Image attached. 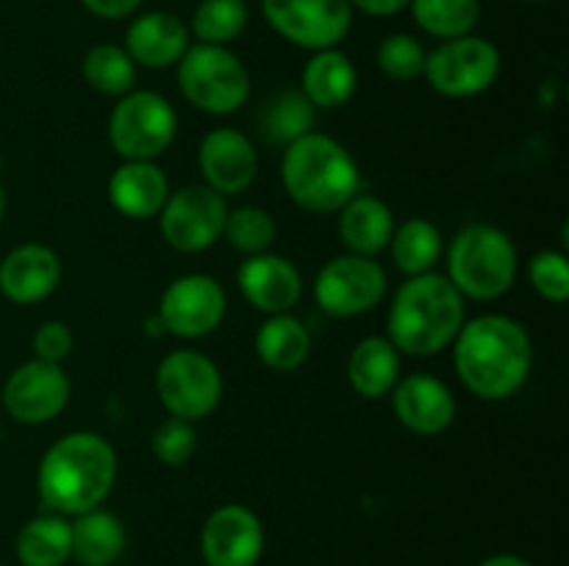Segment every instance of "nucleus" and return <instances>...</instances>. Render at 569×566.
Here are the masks:
<instances>
[{
  "mask_svg": "<svg viewBox=\"0 0 569 566\" xmlns=\"http://www.w3.org/2000/svg\"><path fill=\"white\" fill-rule=\"evenodd\" d=\"M450 347L459 381L467 392L489 403L515 397L531 375V336L520 322L506 314L465 320Z\"/></svg>",
  "mask_w": 569,
  "mask_h": 566,
  "instance_id": "f257e3e1",
  "label": "nucleus"
},
{
  "mask_svg": "<svg viewBox=\"0 0 569 566\" xmlns=\"http://www.w3.org/2000/svg\"><path fill=\"white\" fill-rule=\"evenodd\" d=\"M117 481V453L94 431H72L50 444L37 469V492L50 514L78 516L100 508Z\"/></svg>",
  "mask_w": 569,
  "mask_h": 566,
  "instance_id": "f03ea898",
  "label": "nucleus"
},
{
  "mask_svg": "<svg viewBox=\"0 0 569 566\" xmlns=\"http://www.w3.org/2000/svg\"><path fill=\"white\" fill-rule=\"evenodd\" d=\"M467 305L448 275L426 272L400 283L387 316V338L400 355L428 358L453 344Z\"/></svg>",
  "mask_w": 569,
  "mask_h": 566,
  "instance_id": "7ed1b4c3",
  "label": "nucleus"
},
{
  "mask_svg": "<svg viewBox=\"0 0 569 566\" xmlns=\"http://www.w3.org/2000/svg\"><path fill=\"white\" fill-rule=\"evenodd\" d=\"M281 183L298 209L309 214H337L361 192V172L342 142L309 131L283 148Z\"/></svg>",
  "mask_w": 569,
  "mask_h": 566,
  "instance_id": "20e7f679",
  "label": "nucleus"
},
{
  "mask_svg": "<svg viewBox=\"0 0 569 566\" xmlns=\"http://www.w3.org/2000/svg\"><path fill=\"white\" fill-rule=\"evenodd\" d=\"M520 272L517 244L503 228L489 222L465 225L448 247V281L461 297L498 300L515 286Z\"/></svg>",
  "mask_w": 569,
  "mask_h": 566,
  "instance_id": "39448f33",
  "label": "nucleus"
},
{
  "mask_svg": "<svg viewBox=\"0 0 569 566\" xmlns=\"http://www.w3.org/2000/svg\"><path fill=\"white\" fill-rule=\"evenodd\" d=\"M176 67L178 89L203 114L228 117L248 103L250 72L226 44H189Z\"/></svg>",
  "mask_w": 569,
  "mask_h": 566,
  "instance_id": "423d86ee",
  "label": "nucleus"
},
{
  "mask_svg": "<svg viewBox=\"0 0 569 566\" xmlns=\"http://www.w3.org/2000/svg\"><path fill=\"white\" fill-rule=\"evenodd\" d=\"M176 133V109L153 89H131L111 109L109 142L122 161H156L170 150Z\"/></svg>",
  "mask_w": 569,
  "mask_h": 566,
  "instance_id": "0eeeda50",
  "label": "nucleus"
},
{
  "mask_svg": "<svg viewBox=\"0 0 569 566\" xmlns=\"http://www.w3.org/2000/svg\"><path fill=\"white\" fill-rule=\"evenodd\" d=\"M500 75V50L492 39L467 33L428 50L422 78L442 98H476Z\"/></svg>",
  "mask_w": 569,
  "mask_h": 566,
  "instance_id": "6e6552de",
  "label": "nucleus"
},
{
  "mask_svg": "<svg viewBox=\"0 0 569 566\" xmlns=\"http://www.w3.org/2000/svg\"><path fill=\"white\" fill-rule=\"evenodd\" d=\"M156 394L170 416L200 422L220 405V366L200 350H172L156 370Z\"/></svg>",
  "mask_w": 569,
  "mask_h": 566,
  "instance_id": "1a4fd4ad",
  "label": "nucleus"
},
{
  "mask_svg": "<svg viewBox=\"0 0 569 566\" xmlns=\"http://www.w3.org/2000/svg\"><path fill=\"white\" fill-rule=\"evenodd\" d=\"M387 270L376 259L345 253L326 261L315 277V300L333 320L367 314L387 297Z\"/></svg>",
  "mask_w": 569,
  "mask_h": 566,
  "instance_id": "9d476101",
  "label": "nucleus"
},
{
  "mask_svg": "<svg viewBox=\"0 0 569 566\" xmlns=\"http://www.w3.org/2000/svg\"><path fill=\"white\" fill-rule=\"evenodd\" d=\"M267 26L295 48H339L353 28V9L348 0H261Z\"/></svg>",
  "mask_w": 569,
  "mask_h": 566,
  "instance_id": "9b49d317",
  "label": "nucleus"
},
{
  "mask_svg": "<svg viewBox=\"0 0 569 566\" xmlns=\"http://www.w3.org/2000/svg\"><path fill=\"white\" fill-rule=\"evenodd\" d=\"M228 216V198L217 194L206 183L170 192L159 211L161 239L178 253H203L217 239H222V225Z\"/></svg>",
  "mask_w": 569,
  "mask_h": 566,
  "instance_id": "f8f14e48",
  "label": "nucleus"
},
{
  "mask_svg": "<svg viewBox=\"0 0 569 566\" xmlns=\"http://www.w3.org/2000/svg\"><path fill=\"white\" fill-rule=\"evenodd\" d=\"M226 309L228 297L222 283L203 272H189L161 292L156 316L170 336L203 338L220 327Z\"/></svg>",
  "mask_w": 569,
  "mask_h": 566,
  "instance_id": "ddd939ff",
  "label": "nucleus"
},
{
  "mask_svg": "<svg viewBox=\"0 0 569 566\" xmlns=\"http://www.w3.org/2000/svg\"><path fill=\"white\" fill-rule=\"evenodd\" d=\"M70 394L72 383L61 364L31 358L6 377L0 403L6 414L20 425H44L67 408Z\"/></svg>",
  "mask_w": 569,
  "mask_h": 566,
  "instance_id": "4468645a",
  "label": "nucleus"
},
{
  "mask_svg": "<svg viewBox=\"0 0 569 566\" xmlns=\"http://www.w3.org/2000/svg\"><path fill=\"white\" fill-rule=\"evenodd\" d=\"M200 553L206 566H256L264 555V525L248 505H220L203 522Z\"/></svg>",
  "mask_w": 569,
  "mask_h": 566,
  "instance_id": "2eb2a0df",
  "label": "nucleus"
},
{
  "mask_svg": "<svg viewBox=\"0 0 569 566\" xmlns=\"http://www.w3.org/2000/svg\"><path fill=\"white\" fill-rule=\"evenodd\" d=\"M198 166L203 183L222 198L242 194L259 175V150L237 128H214L200 139Z\"/></svg>",
  "mask_w": 569,
  "mask_h": 566,
  "instance_id": "dca6fc26",
  "label": "nucleus"
},
{
  "mask_svg": "<svg viewBox=\"0 0 569 566\" xmlns=\"http://www.w3.org/2000/svg\"><path fill=\"white\" fill-rule=\"evenodd\" d=\"M237 286L250 309L261 314H289L303 297V275L287 255H248L237 270Z\"/></svg>",
  "mask_w": 569,
  "mask_h": 566,
  "instance_id": "f3484780",
  "label": "nucleus"
},
{
  "mask_svg": "<svg viewBox=\"0 0 569 566\" xmlns=\"http://www.w3.org/2000/svg\"><path fill=\"white\" fill-rule=\"evenodd\" d=\"M392 408L400 425L417 436H439L448 431L456 420V394L439 377L415 372L395 383Z\"/></svg>",
  "mask_w": 569,
  "mask_h": 566,
  "instance_id": "a211bd4d",
  "label": "nucleus"
},
{
  "mask_svg": "<svg viewBox=\"0 0 569 566\" xmlns=\"http://www.w3.org/2000/svg\"><path fill=\"white\" fill-rule=\"evenodd\" d=\"M59 283L61 259L48 244H17L0 261V294L14 305L42 303L59 289Z\"/></svg>",
  "mask_w": 569,
  "mask_h": 566,
  "instance_id": "6ab92c4d",
  "label": "nucleus"
},
{
  "mask_svg": "<svg viewBox=\"0 0 569 566\" xmlns=\"http://www.w3.org/2000/svg\"><path fill=\"white\" fill-rule=\"evenodd\" d=\"M189 26L178 14L170 11H144L133 17L131 26L126 28V53L131 55L137 67L148 70H167L181 61L187 53Z\"/></svg>",
  "mask_w": 569,
  "mask_h": 566,
  "instance_id": "aec40b11",
  "label": "nucleus"
},
{
  "mask_svg": "<svg viewBox=\"0 0 569 566\" xmlns=\"http://www.w3.org/2000/svg\"><path fill=\"white\" fill-rule=\"evenodd\" d=\"M170 198V178L156 161H122L109 178V200L128 220L159 216Z\"/></svg>",
  "mask_w": 569,
  "mask_h": 566,
  "instance_id": "412c9836",
  "label": "nucleus"
},
{
  "mask_svg": "<svg viewBox=\"0 0 569 566\" xmlns=\"http://www.w3.org/2000/svg\"><path fill=\"white\" fill-rule=\"evenodd\" d=\"M337 231L345 250L353 255L376 259L389 247L395 231V214L376 194H356L337 211Z\"/></svg>",
  "mask_w": 569,
  "mask_h": 566,
  "instance_id": "4be33fe9",
  "label": "nucleus"
},
{
  "mask_svg": "<svg viewBox=\"0 0 569 566\" xmlns=\"http://www.w3.org/2000/svg\"><path fill=\"white\" fill-rule=\"evenodd\" d=\"M356 87H359V70L339 48L311 53L300 75V92L315 109H342L356 94Z\"/></svg>",
  "mask_w": 569,
  "mask_h": 566,
  "instance_id": "5701e85b",
  "label": "nucleus"
},
{
  "mask_svg": "<svg viewBox=\"0 0 569 566\" xmlns=\"http://www.w3.org/2000/svg\"><path fill=\"white\" fill-rule=\"evenodd\" d=\"M400 381V353L387 336H365L348 355V383L365 400H383Z\"/></svg>",
  "mask_w": 569,
  "mask_h": 566,
  "instance_id": "b1692460",
  "label": "nucleus"
},
{
  "mask_svg": "<svg viewBox=\"0 0 569 566\" xmlns=\"http://www.w3.org/2000/svg\"><path fill=\"white\" fill-rule=\"evenodd\" d=\"M256 355L272 372H295L309 361L311 333L303 320L289 314H272L261 322L253 338Z\"/></svg>",
  "mask_w": 569,
  "mask_h": 566,
  "instance_id": "393cba45",
  "label": "nucleus"
},
{
  "mask_svg": "<svg viewBox=\"0 0 569 566\" xmlns=\"http://www.w3.org/2000/svg\"><path fill=\"white\" fill-rule=\"evenodd\" d=\"M72 527V558L81 566H114L126 553V525L120 516L100 508L78 514Z\"/></svg>",
  "mask_w": 569,
  "mask_h": 566,
  "instance_id": "a878e982",
  "label": "nucleus"
},
{
  "mask_svg": "<svg viewBox=\"0 0 569 566\" xmlns=\"http://www.w3.org/2000/svg\"><path fill=\"white\" fill-rule=\"evenodd\" d=\"M17 558L22 566H64L72 558V527L61 514L33 516L17 533Z\"/></svg>",
  "mask_w": 569,
  "mask_h": 566,
  "instance_id": "bb28decb",
  "label": "nucleus"
},
{
  "mask_svg": "<svg viewBox=\"0 0 569 566\" xmlns=\"http://www.w3.org/2000/svg\"><path fill=\"white\" fill-rule=\"evenodd\" d=\"M389 253L403 275H426V272H433L439 255H442V233L426 216H411V220L395 225Z\"/></svg>",
  "mask_w": 569,
  "mask_h": 566,
  "instance_id": "cd10ccee",
  "label": "nucleus"
},
{
  "mask_svg": "<svg viewBox=\"0 0 569 566\" xmlns=\"http://www.w3.org/2000/svg\"><path fill=\"white\" fill-rule=\"evenodd\" d=\"M81 75L89 87L106 98H122L137 89V64L122 44L100 42L83 53Z\"/></svg>",
  "mask_w": 569,
  "mask_h": 566,
  "instance_id": "c85d7f7f",
  "label": "nucleus"
},
{
  "mask_svg": "<svg viewBox=\"0 0 569 566\" xmlns=\"http://www.w3.org/2000/svg\"><path fill=\"white\" fill-rule=\"evenodd\" d=\"M317 109L300 89H283L272 94L261 111V133L270 144H292L295 139L315 131Z\"/></svg>",
  "mask_w": 569,
  "mask_h": 566,
  "instance_id": "c756f323",
  "label": "nucleus"
},
{
  "mask_svg": "<svg viewBox=\"0 0 569 566\" xmlns=\"http://www.w3.org/2000/svg\"><path fill=\"white\" fill-rule=\"evenodd\" d=\"M409 9L417 28L439 42L476 33L481 20V0H411Z\"/></svg>",
  "mask_w": 569,
  "mask_h": 566,
  "instance_id": "7c9ffc66",
  "label": "nucleus"
},
{
  "mask_svg": "<svg viewBox=\"0 0 569 566\" xmlns=\"http://www.w3.org/2000/svg\"><path fill=\"white\" fill-rule=\"evenodd\" d=\"M250 22L244 0H200L192 11L189 33L203 44H226L242 37Z\"/></svg>",
  "mask_w": 569,
  "mask_h": 566,
  "instance_id": "2f4dec72",
  "label": "nucleus"
},
{
  "mask_svg": "<svg viewBox=\"0 0 569 566\" xmlns=\"http://www.w3.org/2000/svg\"><path fill=\"white\" fill-rule=\"evenodd\" d=\"M222 239L231 244L237 253L248 255L267 253L278 239L276 216L259 205H237L228 209L226 225H222Z\"/></svg>",
  "mask_w": 569,
  "mask_h": 566,
  "instance_id": "473e14b6",
  "label": "nucleus"
},
{
  "mask_svg": "<svg viewBox=\"0 0 569 566\" xmlns=\"http://www.w3.org/2000/svg\"><path fill=\"white\" fill-rule=\"evenodd\" d=\"M426 55L428 50L422 48V42L411 33H389V37L381 39L376 50L378 70L387 78L400 83H409L415 78H422V70H426Z\"/></svg>",
  "mask_w": 569,
  "mask_h": 566,
  "instance_id": "72a5a7b5",
  "label": "nucleus"
},
{
  "mask_svg": "<svg viewBox=\"0 0 569 566\" xmlns=\"http://www.w3.org/2000/svg\"><path fill=\"white\" fill-rule=\"evenodd\" d=\"M528 281L533 292L548 303H567L569 297V261L561 250H539L528 261Z\"/></svg>",
  "mask_w": 569,
  "mask_h": 566,
  "instance_id": "f704fd0d",
  "label": "nucleus"
},
{
  "mask_svg": "<svg viewBox=\"0 0 569 566\" xmlns=\"http://www.w3.org/2000/svg\"><path fill=\"white\" fill-rule=\"evenodd\" d=\"M150 449L156 458L164 466H183L198 449V433H194V422L178 420V416H167L150 438Z\"/></svg>",
  "mask_w": 569,
  "mask_h": 566,
  "instance_id": "c9c22d12",
  "label": "nucleus"
},
{
  "mask_svg": "<svg viewBox=\"0 0 569 566\" xmlns=\"http://www.w3.org/2000/svg\"><path fill=\"white\" fill-rule=\"evenodd\" d=\"M31 344H33V358L50 361V364H61V361L72 353L76 336H72V331L64 325V322L44 320L42 325L37 327V333H33Z\"/></svg>",
  "mask_w": 569,
  "mask_h": 566,
  "instance_id": "e433bc0d",
  "label": "nucleus"
},
{
  "mask_svg": "<svg viewBox=\"0 0 569 566\" xmlns=\"http://www.w3.org/2000/svg\"><path fill=\"white\" fill-rule=\"evenodd\" d=\"M81 3L89 14L100 20H126L133 11H139L144 0H81Z\"/></svg>",
  "mask_w": 569,
  "mask_h": 566,
  "instance_id": "4c0bfd02",
  "label": "nucleus"
},
{
  "mask_svg": "<svg viewBox=\"0 0 569 566\" xmlns=\"http://www.w3.org/2000/svg\"><path fill=\"white\" fill-rule=\"evenodd\" d=\"M350 9L361 11V14L370 17H392L400 14L403 9H409L411 0H348Z\"/></svg>",
  "mask_w": 569,
  "mask_h": 566,
  "instance_id": "58836bf2",
  "label": "nucleus"
},
{
  "mask_svg": "<svg viewBox=\"0 0 569 566\" xmlns=\"http://www.w3.org/2000/svg\"><path fill=\"white\" fill-rule=\"evenodd\" d=\"M478 566H533V564L531 560L520 558V555L500 553V555H489V558H483Z\"/></svg>",
  "mask_w": 569,
  "mask_h": 566,
  "instance_id": "ea45409f",
  "label": "nucleus"
},
{
  "mask_svg": "<svg viewBox=\"0 0 569 566\" xmlns=\"http://www.w3.org/2000/svg\"><path fill=\"white\" fill-rule=\"evenodd\" d=\"M3 214H6V189L3 183H0V222H3Z\"/></svg>",
  "mask_w": 569,
  "mask_h": 566,
  "instance_id": "a19ab883",
  "label": "nucleus"
},
{
  "mask_svg": "<svg viewBox=\"0 0 569 566\" xmlns=\"http://www.w3.org/2000/svg\"><path fill=\"white\" fill-rule=\"evenodd\" d=\"M520 3H548V0H520Z\"/></svg>",
  "mask_w": 569,
  "mask_h": 566,
  "instance_id": "79ce46f5",
  "label": "nucleus"
},
{
  "mask_svg": "<svg viewBox=\"0 0 569 566\" xmlns=\"http://www.w3.org/2000/svg\"><path fill=\"white\" fill-rule=\"evenodd\" d=\"M0 566H3V564H0Z\"/></svg>",
  "mask_w": 569,
  "mask_h": 566,
  "instance_id": "37998d69",
  "label": "nucleus"
}]
</instances>
